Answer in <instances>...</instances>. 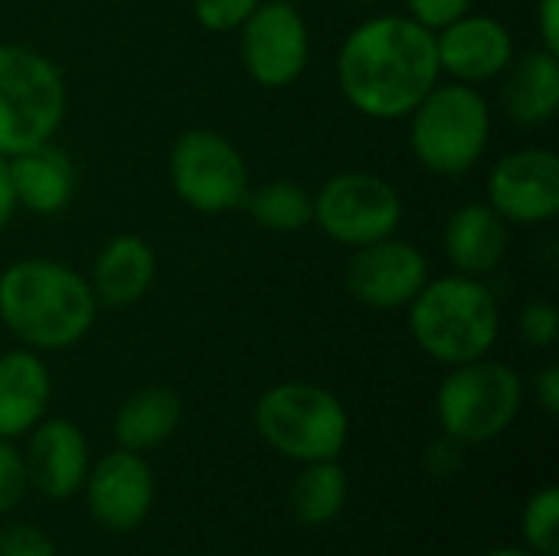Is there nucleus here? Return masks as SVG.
Listing matches in <instances>:
<instances>
[{
    "label": "nucleus",
    "instance_id": "1",
    "mask_svg": "<svg viewBox=\"0 0 559 556\" xmlns=\"http://www.w3.org/2000/svg\"><path fill=\"white\" fill-rule=\"evenodd\" d=\"M334 72L354 111L400 121L442 82L436 33L406 13H377L344 36Z\"/></svg>",
    "mask_w": 559,
    "mask_h": 556
},
{
    "label": "nucleus",
    "instance_id": "2",
    "mask_svg": "<svg viewBox=\"0 0 559 556\" xmlns=\"http://www.w3.org/2000/svg\"><path fill=\"white\" fill-rule=\"evenodd\" d=\"M95 292L56 259H20L0 272V324L29 351L75 347L95 324Z\"/></svg>",
    "mask_w": 559,
    "mask_h": 556
},
{
    "label": "nucleus",
    "instance_id": "3",
    "mask_svg": "<svg viewBox=\"0 0 559 556\" xmlns=\"http://www.w3.org/2000/svg\"><path fill=\"white\" fill-rule=\"evenodd\" d=\"M416 347L436 364L459 367L488 357L501 334V308L485 279L439 275L406 305Z\"/></svg>",
    "mask_w": 559,
    "mask_h": 556
},
{
    "label": "nucleus",
    "instance_id": "4",
    "mask_svg": "<svg viewBox=\"0 0 559 556\" xmlns=\"http://www.w3.org/2000/svg\"><path fill=\"white\" fill-rule=\"evenodd\" d=\"M406 118L409 151L436 177L468 174L491 144V105L478 85L439 82Z\"/></svg>",
    "mask_w": 559,
    "mask_h": 556
},
{
    "label": "nucleus",
    "instance_id": "5",
    "mask_svg": "<svg viewBox=\"0 0 559 556\" xmlns=\"http://www.w3.org/2000/svg\"><path fill=\"white\" fill-rule=\"evenodd\" d=\"M255 433L272 452L292 462H331L347 449L350 416L331 390L305 380H285L259 397Z\"/></svg>",
    "mask_w": 559,
    "mask_h": 556
},
{
    "label": "nucleus",
    "instance_id": "6",
    "mask_svg": "<svg viewBox=\"0 0 559 556\" xmlns=\"http://www.w3.org/2000/svg\"><path fill=\"white\" fill-rule=\"evenodd\" d=\"M62 69L39 49L0 43V157L52 141L66 118Z\"/></svg>",
    "mask_w": 559,
    "mask_h": 556
},
{
    "label": "nucleus",
    "instance_id": "7",
    "mask_svg": "<svg viewBox=\"0 0 559 556\" xmlns=\"http://www.w3.org/2000/svg\"><path fill=\"white\" fill-rule=\"evenodd\" d=\"M524 406V380L511 364L468 360L449 367L436 393V416L442 436L459 446H485L504 436Z\"/></svg>",
    "mask_w": 559,
    "mask_h": 556
},
{
    "label": "nucleus",
    "instance_id": "8",
    "mask_svg": "<svg viewBox=\"0 0 559 556\" xmlns=\"http://www.w3.org/2000/svg\"><path fill=\"white\" fill-rule=\"evenodd\" d=\"M167 177L177 200L200 216L242 210V200L252 187L239 147L210 128H190L174 138L167 154Z\"/></svg>",
    "mask_w": 559,
    "mask_h": 556
},
{
    "label": "nucleus",
    "instance_id": "9",
    "mask_svg": "<svg viewBox=\"0 0 559 556\" xmlns=\"http://www.w3.org/2000/svg\"><path fill=\"white\" fill-rule=\"evenodd\" d=\"M331 242L360 249L396 236L403 223L400 190L373 170H341L314 193V220Z\"/></svg>",
    "mask_w": 559,
    "mask_h": 556
},
{
    "label": "nucleus",
    "instance_id": "10",
    "mask_svg": "<svg viewBox=\"0 0 559 556\" xmlns=\"http://www.w3.org/2000/svg\"><path fill=\"white\" fill-rule=\"evenodd\" d=\"M246 75L262 88L295 85L311 59L308 20L292 0H262L239 29Z\"/></svg>",
    "mask_w": 559,
    "mask_h": 556
},
{
    "label": "nucleus",
    "instance_id": "11",
    "mask_svg": "<svg viewBox=\"0 0 559 556\" xmlns=\"http://www.w3.org/2000/svg\"><path fill=\"white\" fill-rule=\"evenodd\" d=\"M485 203L508 226H544L559 216V157L554 147H521L488 170Z\"/></svg>",
    "mask_w": 559,
    "mask_h": 556
},
{
    "label": "nucleus",
    "instance_id": "12",
    "mask_svg": "<svg viewBox=\"0 0 559 556\" xmlns=\"http://www.w3.org/2000/svg\"><path fill=\"white\" fill-rule=\"evenodd\" d=\"M429 279L432 272L426 252L400 236H386L370 246L350 249V262L344 275L350 298L377 311L406 308Z\"/></svg>",
    "mask_w": 559,
    "mask_h": 556
},
{
    "label": "nucleus",
    "instance_id": "13",
    "mask_svg": "<svg viewBox=\"0 0 559 556\" xmlns=\"http://www.w3.org/2000/svg\"><path fill=\"white\" fill-rule=\"evenodd\" d=\"M154 488L151 465L144 456L128 449H115L92 462L82 485L88 514L111 534H131L147 521L154 508Z\"/></svg>",
    "mask_w": 559,
    "mask_h": 556
},
{
    "label": "nucleus",
    "instance_id": "14",
    "mask_svg": "<svg viewBox=\"0 0 559 556\" xmlns=\"http://www.w3.org/2000/svg\"><path fill=\"white\" fill-rule=\"evenodd\" d=\"M436 52L442 75L462 85H481L508 69L514 59V36L498 16L468 10L436 29Z\"/></svg>",
    "mask_w": 559,
    "mask_h": 556
},
{
    "label": "nucleus",
    "instance_id": "15",
    "mask_svg": "<svg viewBox=\"0 0 559 556\" xmlns=\"http://www.w3.org/2000/svg\"><path fill=\"white\" fill-rule=\"evenodd\" d=\"M23 465L29 488H36L49 501H66L82 492L88 475V439L85 433L62 416L39 419L26 433Z\"/></svg>",
    "mask_w": 559,
    "mask_h": 556
},
{
    "label": "nucleus",
    "instance_id": "16",
    "mask_svg": "<svg viewBox=\"0 0 559 556\" xmlns=\"http://www.w3.org/2000/svg\"><path fill=\"white\" fill-rule=\"evenodd\" d=\"M508 246H511V226L481 200L462 203L445 220L442 249L452 272L459 275H472V279L491 275L504 262Z\"/></svg>",
    "mask_w": 559,
    "mask_h": 556
},
{
    "label": "nucleus",
    "instance_id": "17",
    "mask_svg": "<svg viewBox=\"0 0 559 556\" xmlns=\"http://www.w3.org/2000/svg\"><path fill=\"white\" fill-rule=\"evenodd\" d=\"M7 174H10L16 210L36 216H56L75 197V167L69 154L52 141H43L36 147L7 157Z\"/></svg>",
    "mask_w": 559,
    "mask_h": 556
},
{
    "label": "nucleus",
    "instance_id": "18",
    "mask_svg": "<svg viewBox=\"0 0 559 556\" xmlns=\"http://www.w3.org/2000/svg\"><path fill=\"white\" fill-rule=\"evenodd\" d=\"M501 79V105L518 128H540L559 111V56L544 46L514 52Z\"/></svg>",
    "mask_w": 559,
    "mask_h": 556
},
{
    "label": "nucleus",
    "instance_id": "19",
    "mask_svg": "<svg viewBox=\"0 0 559 556\" xmlns=\"http://www.w3.org/2000/svg\"><path fill=\"white\" fill-rule=\"evenodd\" d=\"M49 397V367L36 351L16 347L0 354V439H20L46 419Z\"/></svg>",
    "mask_w": 559,
    "mask_h": 556
},
{
    "label": "nucleus",
    "instance_id": "20",
    "mask_svg": "<svg viewBox=\"0 0 559 556\" xmlns=\"http://www.w3.org/2000/svg\"><path fill=\"white\" fill-rule=\"evenodd\" d=\"M154 275H157L154 249L141 236L121 233V236H111L98 249V256L92 262L88 285H92L98 305L128 308L151 292Z\"/></svg>",
    "mask_w": 559,
    "mask_h": 556
},
{
    "label": "nucleus",
    "instance_id": "21",
    "mask_svg": "<svg viewBox=\"0 0 559 556\" xmlns=\"http://www.w3.org/2000/svg\"><path fill=\"white\" fill-rule=\"evenodd\" d=\"M183 416V403L170 387H141L115 413L111 433L118 449L147 456L174 439Z\"/></svg>",
    "mask_w": 559,
    "mask_h": 556
},
{
    "label": "nucleus",
    "instance_id": "22",
    "mask_svg": "<svg viewBox=\"0 0 559 556\" xmlns=\"http://www.w3.org/2000/svg\"><path fill=\"white\" fill-rule=\"evenodd\" d=\"M350 498V478L337 459L308 462L288 488L292 518L305 528H328L341 518Z\"/></svg>",
    "mask_w": 559,
    "mask_h": 556
},
{
    "label": "nucleus",
    "instance_id": "23",
    "mask_svg": "<svg viewBox=\"0 0 559 556\" xmlns=\"http://www.w3.org/2000/svg\"><path fill=\"white\" fill-rule=\"evenodd\" d=\"M242 210L269 233H298L314 220V193L295 180H265L249 187Z\"/></svg>",
    "mask_w": 559,
    "mask_h": 556
},
{
    "label": "nucleus",
    "instance_id": "24",
    "mask_svg": "<svg viewBox=\"0 0 559 556\" xmlns=\"http://www.w3.org/2000/svg\"><path fill=\"white\" fill-rule=\"evenodd\" d=\"M521 537L537 556H559V492L554 485L534 492L521 514Z\"/></svg>",
    "mask_w": 559,
    "mask_h": 556
},
{
    "label": "nucleus",
    "instance_id": "25",
    "mask_svg": "<svg viewBox=\"0 0 559 556\" xmlns=\"http://www.w3.org/2000/svg\"><path fill=\"white\" fill-rule=\"evenodd\" d=\"M518 331L524 338V344L550 351L559 338V311L554 301L547 298H531L521 315H518Z\"/></svg>",
    "mask_w": 559,
    "mask_h": 556
},
{
    "label": "nucleus",
    "instance_id": "26",
    "mask_svg": "<svg viewBox=\"0 0 559 556\" xmlns=\"http://www.w3.org/2000/svg\"><path fill=\"white\" fill-rule=\"evenodd\" d=\"M262 0H193V16L210 33H239Z\"/></svg>",
    "mask_w": 559,
    "mask_h": 556
},
{
    "label": "nucleus",
    "instance_id": "27",
    "mask_svg": "<svg viewBox=\"0 0 559 556\" xmlns=\"http://www.w3.org/2000/svg\"><path fill=\"white\" fill-rule=\"evenodd\" d=\"M29 492L23 452L13 446V439H0V514H10L20 508V501Z\"/></svg>",
    "mask_w": 559,
    "mask_h": 556
},
{
    "label": "nucleus",
    "instance_id": "28",
    "mask_svg": "<svg viewBox=\"0 0 559 556\" xmlns=\"http://www.w3.org/2000/svg\"><path fill=\"white\" fill-rule=\"evenodd\" d=\"M0 556H59L52 537L33 524H13L0 531Z\"/></svg>",
    "mask_w": 559,
    "mask_h": 556
},
{
    "label": "nucleus",
    "instance_id": "29",
    "mask_svg": "<svg viewBox=\"0 0 559 556\" xmlns=\"http://www.w3.org/2000/svg\"><path fill=\"white\" fill-rule=\"evenodd\" d=\"M475 0H406V16L429 26L432 33L472 10Z\"/></svg>",
    "mask_w": 559,
    "mask_h": 556
},
{
    "label": "nucleus",
    "instance_id": "30",
    "mask_svg": "<svg viewBox=\"0 0 559 556\" xmlns=\"http://www.w3.org/2000/svg\"><path fill=\"white\" fill-rule=\"evenodd\" d=\"M423 465H426V472H429V475L445 478V475L459 472V465H462V446H459V442H452L449 436H442L439 442H432V446L426 449Z\"/></svg>",
    "mask_w": 559,
    "mask_h": 556
},
{
    "label": "nucleus",
    "instance_id": "31",
    "mask_svg": "<svg viewBox=\"0 0 559 556\" xmlns=\"http://www.w3.org/2000/svg\"><path fill=\"white\" fill-rule=\"evenodd\" d=\"M537 36L547 52L559 56V0H537Z\"/></svg>",
    "mask_w": 559,
    "mask_h": 556
},
{
    "label": "nucleus",
    "instance_id": "32",
    "mask_svg": "<svg viewBox=\"0 0 559 556\" xmlns=\"http://www.w3.org/2000/svg\"><path fill=\"white\" fill-rule=\"evenodd\" d=\"M534 400L547 416L559 413V367L547 364L537 377H534Z\"/></svg>",
    "mask_w": 559,
    "mask_h": 556
},
{
    "label": "nucleus",
    "instance_id": "33",
    "mask_svg": "<svg viewBox=\"0 0 559 556\" xmlns=\"http://www.w3.org/2000/svg\"><path fill=\"white\" fill-rule=\"evenodd\" d=\"M13 216H16V200H13V187L7 174V157H0V233L10 226Z\"/></svg>",
    "mask_w": 559,
    "mask_h": 556
},
{
    "label": "nucleus",
    "instance_id": "34",
    "mask_svg": "<svg viewBox=\"0 0 559 556\" xmlns=\"http://www.w3.org/2000/svg\"><path fill=\"white\" fill-rule=\"evenodd\" d=\"M485 556H537L534 551H527V547H498V551H491V554Z\"/></svg>",
    "mask_w": 559,
    "mask_h": 556
},
{
    "label": "nucleus",
    "instance_id": "35",
    "mask_svg": "<svg viewBox=\"0 0 559 556\" xmlns=\"http://www.w3.org/2000/svg\"><path fill=\"white\" fill-rule=\"evenodd\" d=\"M350 3H364V7H370V3H383V0H350Z\"/></svg>",
    "mask_w": 559,
    "mask_h": 556
},
{
    "label": "nucleus",
    "instance_id": "36",
    "mask_svg": "<svg viewBox=\"0 0 559 556\" xmlns=\"http://www.w3.org/2000/svg\"><path fill=\"white\" fill-rule=\"evenodd\" d=\"M292 3H298V0H292Z\"/></svg>",
    "mask_w": 559,
    "mask_h": 556
}]
</instances>
